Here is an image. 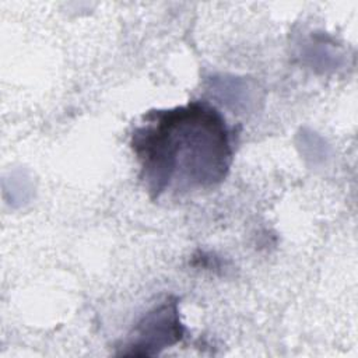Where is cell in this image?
Segmentation results:
<instances>
[{
	"mask_svg": "<svg viewBox=\"0 0 358 358\" xmlns=\"http://www.w3.org/2000/svg\"><path fill=\"white\" fill-rule=\"evenodd\" d=\"M183 329L175 301H166L150 313L134 327L123 355H154L162 348L180 340Z\"/></svg>",
	"mask_w": 358,
	"mask_h": 358,
	"instance_id": "cell-2",
	"label": "cell"
},
{
	"mask_svg": "<svg viewBox=\"0 0 358 358\" xmlns=\"http://www.w3.org/2000/svg\"><path fill=\"white\" fill-rule=\"evenodd\" d=\"M130 144L141 179L154 197L215 186L232 162L225 119L206 102L148 112Z\"/></svg>",
	"mask_w": 358,
	"mask_h": 358,
	"instance_id": "cell-1",
	"label": "cell"
}]
</instances>
